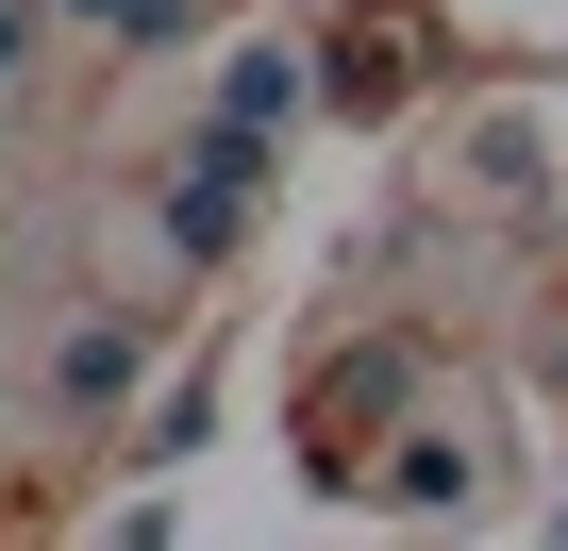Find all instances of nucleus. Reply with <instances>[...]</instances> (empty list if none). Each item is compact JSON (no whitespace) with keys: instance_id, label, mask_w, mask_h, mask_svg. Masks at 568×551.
Masks as SVG:
<instances>
[{"instance_id":"nucleus-1","label":"nucleus","mask_w":568,"mask_h":551,"mask_svg":"<svg viewBox=\"0 0 568 551\" xmlns=\"http://www.w3.org/2000/svg\"><path fill=\"white\" fill-rule=\"evenodd\" d=\"M251 201H267V134H251V118H201L151 217H168V251H184V267H217V251L251 234Z\"/></svg>"},{"instance_id":"nucleus-2","label":"nucleus","mask_w":568,"mask_h":551,"mask_svg":"<svg viewBox=\"0 0 568 551\" xmlns=\"http://www.w3.org/2000/svg\"><path fill=\"white\" fill-rule=\"evenodd\" d=\"M284 101H302V51H234V84H217V118H251V134H284Z\"/></svg>"},{"instance_id":"nucleus-3","label":"nucleus","mask_w":568,"mask_h":551,"mask_svg":"<svg viewBox=\"0 0 568 551\" xmlns=\"http://www.w3.org/2000/svg\"><path fill=\"white\" fill-rule=\"evenodd\" d=\"M51 385H68V401H118V385H134V318H84V335H68V368H51Z\"/></svg>"},{"instance_id":"nucleus-4","label":"nucleus","mask_w":568,"mask_h":551,"mask_svg":"<svg viewBox=\"0 0 568 551\" xmlns=\"http://www.w3.org/2000/svg\"><path fill=\"white\" fill-rule=\"evenodd\" d=\"M51 18H101V34H134V51H184L201 0H51Z\"/></svg>"},{"instance_id":"nucleus-5","label":"nucleus","mask_w":568,"mask_h":551,"mask_svg":"<svg viewBox=\"0 0 568 551\" xmlns=\"http://www.w3.org/2000/svg\"><path fill=\"white\" fill-rule=\"evenodd\" d=\"M34 68V0H0V84H18Z\"/></svg>"}]
</instances>
